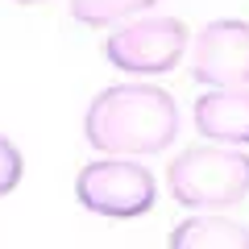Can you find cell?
Masks as SVG:
<instances>
[{"mask_svg": "<svg viewBox=\"0 0 249 249\" xmlns=\"http://www.w3.org/2000/svg\"><path fill=\"white\" fill-rule=\"evenodd\" d=\"M75 199H79L88 212L108 216V220H133V216H145L158 199V183L145 166L129 158H100L88 162L75 178Z\"/></svg>", "mask_w": 249, "mask_h": 249, "instance_id": "obj_3", "label": "cell"}, {"mask_svg": "<svg viewBox=\"0 0 249 249\" xmlns=\"http://www.w3.org/2000/svg\"><path fill=\"white\" fill-rule=\"evenodd\" d=\"M170 249H249V229L220 212L187 216L175 232L166 237Z\"/></svg>", "mask_w": 249, "mask_h": 249, "instance_id": "obj_7", "label": "cell"}, {"mask_svg": "<svg viewBox=\"0 0 249 249\" xmlns=\"http://www.w3.org/2000/svg\"><path fill=\"white\" fill-rule=\"evenodd\" d=\"M158 0H71V17L83 25H116L124 17H137V13L154 9Z\"/></svg>", "mask_w": 249, "mask_h": 249, "instance_id": "obj_8", "label": "cell"}, {"mask_svg": "<svg viewBox=\"0 0 249 249\" xmlns=\"http://www.w3.org/2000/svg\"><path fill=\"white\" fill-rule=\"evenodd\" d=\"M187 50V25L178 17H137L104 42V54L124 75H166Z\"/></svg>", "mask_w": 249, "mask_h": 249, "instance_id": "obj_4", "label": "cell"}, {"mask_svg": "<svg viewBox=\"0 0 249 249\" xmlns=\"http://www.w3.org/2000/svg\"><path fill=\"white\" fill-rule=\"evenodd\" d=\"M170 196L191 212H220L249 196V154L237 145L208 142L183 150L166 170Z\"/></svg>", "mask_w": 249, "mask_h": 249, "instance_id": "obj_2", "label": "cell"}, {"mask_svg": "<svg viewBox=\"0 0 249 249\" xmlns=\"http://www.w3.org/2000/svg\"><path fill=\"white\" fill-rule=\"evenodd\" d=\"M191 75L204 88H241L249 83V21H208L191 42Z\"/></svg>", "mask_w": 249, "mask_h": 249, "instance_id": "obj_5", "label": "cell"}, {"mask_svg": "<svg viewBox=\"0 0 249 249\" xmlns=\"http://www.w3.org/2000/svg\"><path fill=\"white\" fill-rule=\"evenodd\" d=\"M17 4H42V0H17Z\"/></svg>", "mask_w": 249, "mask_h": 249, "instance_id": "obj_10", "label": "cell"}, {"mask_svg": "<svg viewBox=\"0 0 249 249\" xmlns=\"http://www.w3.org/2000/svg\"><path fill=\"white\" fill-rule=\"evenodd\" d=\"M191 121L208 142L249 145V83H241V88H208L196 100Z\"/></svg>", "mask_w": 249, "mask_h": 249, "instance_id": "obj_6", "label": "cell"}, {"mask_svg": "<svg viewBox=\"0 0 249 249\" xmlns=\"http://www.w3.org/2000/svg\"><path fill=\"white\" fill-rule=\"evenodd\" d=\"M21 175H25V158H21V150L9 142V137L0 133V199L21 183Z\"/></svg>", "mask_w": 249, "mask_h": 249, "instance_id": "obj_9", "label": "cell"}, {"mask_svg": "<svg viewBox=\"0 0 249 249\" xmlns=\"http://www.w3.org/2000/svg\"><path fill=\"white\" fill-rule=\"evenodd\" d=\"M178 133V108L170 91L154 83H116L104 88L83 112V137L100 154L142 158L162 154Z\"/></svg>", "mask_w": 249, "mask_h": 249, "instance_id": "obj_1", "label": "cell"}]
</instances>
